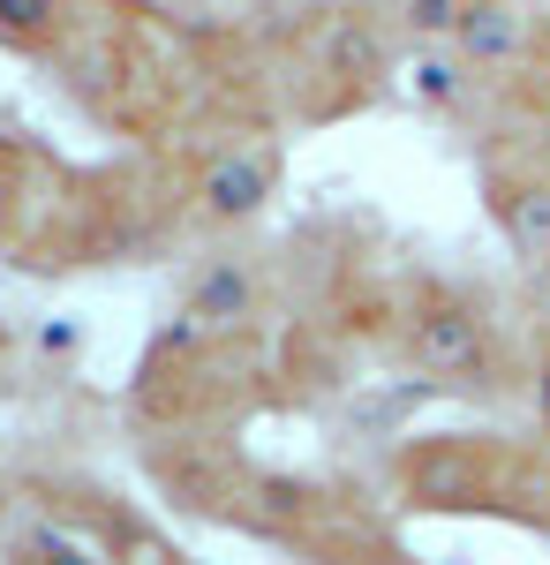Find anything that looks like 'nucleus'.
Listing matches in <instances>:
<instances>
[{
    "mask_svg": "<svg viewBox=\"0 0 550 565\" xmlns=\"http://www.w3.org/2000/svg\"><path fill=\"white\" fill-rule=\"evenodd\" d=\"M408 362L430 385H490L498 377V332L461 295H430L408 317Z\"/></svg>",
    "mask_w": 550,
    "mask_h": 565,
    "instance_id": "nucleus-1",
    "label": "nucleus"
},
{
    "mask_svg": "<svg viewBox=\"0 0 550 565\" xmlns=\"http://www.w3.org/2000/svg\"><path fill=\"white\" fill-rule=\"evenodd\" d=\"M490 218L506 234V249L520 264L550 257V159L520 167V174H490Z\"/></svg>",
    "mask_w": 550,
    "mask_h": 565,
    "instance_id": "nucleus-2",
    "label": "nucleus"
},
{
    "mask_svg": "<svg viewBox=\"0 0 550 565\" xmlns=\"http://www.w3.org/2000/svg\"><path fill=\"white\" fill-rule=\"evenodd\" d=\"M445 45H461L467 68H512V61L528 53V15H520L512 0H467Z\"/></svg>",
    "mask_w": 550,
    "mask_h": 565,
    "instance_id": "nucleus-3",
    "label": "nucleus"
},
{
    "mask_svg": "<svg viewBox=\"0 0 550 565\" xmlns=\"http://www.w3.org/2000/svg\"><path fill=\"white\" fill-rule=\"evenodd\" d=\"M272 181H279V159H272V151H234V159H219L212 174H204V212L212 218H250V212H264Z\"/></svg>",
    "mask_w": 550,
    "mask_h": 565,
    "instance_id": "nucleus-4",
    "label": "nucleus"
},
{
    "mask_svg": "<svg viewBox=\"0 0 550 565\" xmlns=\"http://www.w3.org/2000/svg\"><path fill=\"white\" fill-rule=\"evenodd\" d=\"M256 302V287H250V271L242 264H212L204 279H197V295H189V317L204 324V332H226V324H242Z\"/></svg>",
    "mask_w": 550,
    "mask_h": 565,
    "instance_id": "nucleus-5",
    "label": "nucleus"
},
{
    "mask_svg": "<svg viewBox=\"0 0 550 565\" xmlns=\"http://www.w3.org/2000/svg\"><path fill=\"white\" fill-rule=\"evenodd\" d=\"M325 61H332L339 76H362V84H378L384 76V39L370 31V23H332V39H325Z\"/></svg>",
    "mask_w": 550,
    "mask_h": 565,
    "instance_id": "nucleus-6",
    "label": "nucleus"
},
{
    "mask_svg": "<svg viewBox=\"0 0 550 565\" xmlns=\"http://www.w3.org/2000/svg\"><path fill=\"white\" fill-rule=\"evenodd\" d=\"M408 84H415V98H423V106H453V98H461V84H467L461 45H453V53H423Z\"/></svg>",
    "mask_w": 550,
    "mask_h": 565,
    "instance_id": "nucleus-7",
    "label": "nucleus"
},
{
    "mask_svg": "<svg viewBox=\"0 0 550 565\" xmlns=\"http://www.w3.org/2000/svg\"><path fill=\"white\" fill-rule=\"evenodd\" d=\"M461 8H467V0H400V23H408L415 39L445 45V39H453V23H461Z\"/></svg>",
    "mask_w": 550,
    "mask_h": 565,
    "instance_id": "nucleus-8",
    "label": "nucleus"
},
{
    "mask_svg": "<svg viewBox=\"0 0 550 565\" xmlns=\"http://www.w3.org/2000/svg\"><path fill=\"white\" fill-rule=\"evenodd\" d=\"M61 23V0H0V39H45Z\"/></svg>",
    "mask_w": 550,
    "mask_h": 565,
    "instance_id": "nucleus-9",
    "label": "nucleus"
},
{
    "mask_svg": "<svg viewBox=\"0 0 550 565\" xmlns=\"http://www.w3.org/2000/svg\"><path fill=\"white\" fill-rule=\"evenodd\" d=\"M536 423L550 430V340H543V354H536Z\"/></svg>",
    "mask_w": 550,
    "mask_h": 565,
    "instance_id": "nucleus-10",
    "label": "nucleus"
}]
</instances>
